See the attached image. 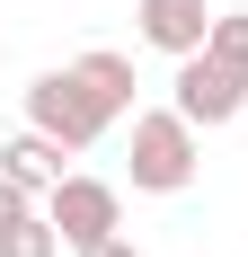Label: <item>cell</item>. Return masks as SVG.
Segmentation results:
<instances>
[{
    "instance_id": "cell-11",
    "label": "cell",
    "mask_w": 248,
    "mask_h": 257,
    "mask_svg": "<svg viewBox=\"0 0 248 257\" xmlns=\"http://www.w3.org/2000/svg\"><path fill=\"white\" fill-rule=\"evenodd\" d=\"M80 257H142V248H133V239H124V231H106L98 248H80Z\"/></svg>"
},
{
    "instance_id": "cell-2",
    "label": "cell",
    "mask_w": 248,
    "mask_h": 257,
    "mask_svg": "<svg viewBox=\"0 0 248 257\" xmlns=\"http://www.w3.org/2000/svg\"><path fill=\"white\" fill-rule=\"evenodd\" d=\"M27 124H36V133H53L62 151H89V142L115 124V115H106V106H98V89H89L71 62H62V71H36V80H27Z\"/></svg>"
},
{
    "instance_id": "cell-3",
    "label": "cell",
    "mask_w": 248,
    "mask_h": 257,
    "mask_svg": "<svg viewBox=\"0 0 248 257\" xmlns=\"http://www.w3.org/2000/svg\"><path fill=\"white\" fill-rule=\"evenodd\" d=\"M45 222L62 231V248H98L106 231H124V195L106 178H62L45 195Z\"/></svg>"
},
{
    "instance_id": "cell-8",
    "label": "cell",
    "mask_w": 248,
    "mask_h": 257,
    "mask_svg": "<svg viewBox=\"0 0 248 257\" xmlns=\"http://www.w3.org/2000/svg\"><path fill=\"white\" fill-rule=\"evenodd\" d=\"M0 257H62V231H53L45 213H18V222L0 231Z\"/></svg>"
},
{
    "instance_id": "cell-7",
    "label": "cell",
    "mask_w": 248,
    "mask_h": 257,
    "mask_svg": "<svg viewBox=\"0 0 248 257\" xmlns=\"http://www.w3.org/2000/svg\"><path fill=\"white\" fill-rule=\"evenodd\" d=\"M71 71L98 89V106H106V115H124V106H133V62H124V53H106V45H98V53H80Z\"/></svg>"
},
{
    "instance_id": "cell-10",
    "label": "cell",
    "mask_w": 248,
    "mask_h": 257,
    "mask_svg": "<svg viewBox=\"0 0 248 257\" xmlns=\"http://www.w3.org/2000/svg\"><path fill=\"white\" fill-rule=\"evenodd\" d=\"M18 213H36V195H27V186L9 178V169H0V231H9V222H18Z\"/></svg>"
},
{
    "instance_id": "cell-1",
    "label": "cell",
    "mask_w": 248,
    "mask_h": 257,
    "mask_svg": "<svg viewBox=\"0 0 248 257\" xmlns=\"http://www.w3.org/2000/svg\"><path fill=\"white\" fill-rule=\"evenodd\" d=\"M195 169H204V151H195V124H186L177 106L133 115V186H142V195H186Z\"/></svg>"
},
{
    "instance_id": "cell-5",
    "label": "cell",
    "mask_w": 248,
    "mask_h": 257,
    "mask_svg": "<svg viewBox=\"0 0 248 257\" xmlns=\"http://www.w3.org/2000/svg\"><path fill=\"white\" fill-rule=\"evenodd\" d=\"M213 0H142V45H160L169 62H186V53H204V36H213Z\"/></svg>"
},
{
    "instance_id": "cell-4",
    "label": "cell",
    "mask_w": 248,
    "mask_h": 257,
    "mask_svg": "<svg viewBox=\"0 0 248 257\" xmlns=\"http://www.w3.org/2000/svg\"><path fill=\"white\" fill-rule=\"evenodd\" d=\"M239 106H248V71H230L213 53H186L177 62V115L186 124H230Z\"/></svg>"
},
{
    "instance_id": "cell-6",
    "label": "cell",
    "mask_w": 248,
    "mask_h": 257,
    "mask_svg": "<svg viewBox=\"0 0 248 257\" xmlns=\"http://www.w3.org/2000/svg\"><path fill=\"white\" fill-rule=\"evenodd\" d=\"M0 169H9V178L27 186V195H53V186L71 178V169H62V142H53V133H9V142H0Z\"/></svg>"
},
{
    "instance_id": "cell-9",
    "label": "cell",
    "mask_w": 248,
    "mask_h": 257,
    "mask_svg": "<svg viewBox=\"0 0 248 257\" xmlns=\"http://www.w3.org/2000/svg\"><path fill=\"white\" fill-rule=\"evenodd\" d=\"M204 53H213V62H230V71H248V9H222V18H213V36H204Z\"/></svg>"
}]
</instances>
